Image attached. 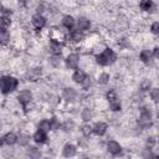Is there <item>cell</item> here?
Listing matches in <instances>:
<instances>
[{
    "instance_id": "cell-18",
    "label": "cell",
    "mask_w": 159,
    "mask_h": 159,
    "mask_svg": "<svg viewBox=\"0 0 159 159\" xmlns=\"http://www.w3.org/2000/svg\"><path fill=\"white\" fill-rule=\"evenodd\" d=\"M138 58H139V62H142L143 65H149L152 63L153 61V52L150 48L148 47H144L139 51V55H138Z\"/></svg>"
},
{
    "instance_id": "cell-31",
    "label": "cell",
    "mask_w": 159,
    "mask_h": 159,
    "mask_svg": "<svg viewBox=\"0 0 159 159\" xmlns=\"http://www.w3.org/2000/svg\"><path fill=\"white\" fill-rule=\"evenodd\" d=\"M152 87H153V86H152V81H150L149 78H143V80L139 82V86H138L139 91H142V92H149Z\"/></svg>"
},
{
    "instance_id": "cell-35",
    "label": "cell",
    "mask_w": 159,
    "mask_h": 159,
    "mask_svg": "<svg viewBox=\"0 0 159 159\" xmlns=\"http://www.w3.org/2000/svg\"><path fill=\"white\" fill-rule=\"evenodd\" d=\"M37 128L41 129V130H45V132L50 133V132H51V127H50V120H48V118H42V119H40L39 123H37Z\"/></svg>"
},
{
    "instance_id": "cell-33",
    "label": "cell",
    "mask_w": 159,
    "mask_h": 159,
    "mask_svg": "<svg viewBox=\"0 0 159 159\" xmlns=\"http://www.w3.org/2000/svg\"><path fill=\"white\" fill-rule=\"evenodd\" d=\"M157 138L155 135H148L145 137L144 139V148H148V149H154V147L157 145Z\"/></svg>"
},
{
    "instance_id": "cell-3",
    "label": "cell",
    "mask_w": 159,
    "mask_h": 159,
    "mask_svg": "<svg viewBox=\"0 0 159 159\" xmlns=\"http://www.w3.org/2000/svg\"><path fill=\"white\" fill-rule=\"evenodd\" d=\"M1 83V93L2 96H10L11 93L16 92L20 86V80L14 75H2L0 78Z\"/></svg>"
},
{
    "instance_id": "cell-29",
    "label": "cell",
    "mask_w": 159,
    "mask_h": 159,
    "mask_svg": "<svg viewBox=\"0 0 159 159\" xmlns=\"http://www.w3.org/2000/svg\"><path fill=\"white\" fill-rule=\"evenodd\" d=\"M32 140V135L30 137V134L27 133H20L19 134V140H17V144L19 147H29L30 145V142Z\"/></svg>"
},
{
    "instance_id": "cell-7",
    "label": "cell",
    "mask_w": 159,
    "mask_h": 159,
    "mask_svg": "<svg viewBox=\"0 0 159 159\" xmlns=\"http://www.w3.org/2000/svg\"><path fill=\"white\" fill-rule=\"evenodd\" d=\"M47 22H48V19L43 15V14H34L31 16V26L35 31H42L46 26H47Z\"/></svg>"
},
{
    "instance_id": "cell-41",
    "label": "cell",
    "mask_w": 159,
    "mask_h": 159,
    "mask_svg": "<svg viewBox=\"0 0 159 159\" xmlns=\"http://www.w3.org/2000/svg\"><path fill=\"white\" fill-rule=\"evenodd\" d=\"M16 1H17L21 6H26V5L29 4V1H30V0H16Z\"/></svg>"
},
{
    "instance_id": "cell-25",
    "label": "cell",
    "mask_w": 159,
    "mask_h": 159,
    "mask_svg": "<svg viewBox=\"0 0 159 159\" xmlns=\"http://www.w3.org/2000/svg\"><path fill=\"white\" fill-rule=\"evenodd\" d=\"M25 155L29 158H32V159H37V158L42 157V152L40 150V148H37L35 145H29V147H26Z\"/></svg>"
},
{
    "instance_id": "cell-44",
    "label": "cell",
    "mask_w": 159,
    "mask_h": 159,
    "mask_svg": "<svg viewBox=\"0 0 159 159\" xmlns=\"http://www.w3.org/2000/svg\"><path fill=\"white\" fill-rule=\"evenodd\" d=\"M158 78H159V73H158Z\"/></svg>"
},
{
    "instance_id": "cell-34",
    "label": "cell",
    "mask_w": 159,
    "mask_h": 159,
    "mask_svg": "<svg viewBox=\"0 0 159 159\" xmlns=\"http://www.w3.org/2000/svg\"><path fill=\"white\" fill-rule=\"evenodd\" d=\"M149 98L154 104H159V87H152L149 91Z\"/></svg>"
},
{
    "instance_id": "cell-40",
    "label": "cell",
    "mask_w": 159,
    "mask_h": 159,
    "mask_svg": "<svg viewBox=\"0 0 159 159\" xmlns=\"http://www.w3.org/2000/svg\"><path fill=\"white\" fill-rule=\"evenodd\" d=\"M152 52H153V58L157 60V61H159V45L154 46L153 50H152Z\"/></svg>"
},
{
    "instance_id": "cell-39",
    "label": "cell",
    "mask_w": 159,
    "mask_h": 159,
    "mask_svg": "<svg viewBox=\"0 0 159 159\" xmlns=\"http://www.w3.org/2000/svg\"><path fill=\"white\" fill-rule=\"evenodd\" d=\"M80 86H81V88H82L83 91H89V88L92 87V77L88 75V76L86 77V80H84Z\"/></svg>"
},
{
    "instance_id": "cell-16",
    "label": "cell",
    "mask_w": 159,
    "mask_h": 159,
    "mask_svg": "<svg viewBox=\"0 0 159 159\" xmlns=\"http://www.w3.org/2000/svg\"><path fill=\"white\" fill-rule=\"evenodd\" d=\"M66 47V43L63 42H60L57 40H53V39H50L48 37V45H47V48L51 53H63V50Z\"/></svg>"
},
{
    "instance_id": "cell-24",
    "label": "cell",
    "mask_w": 159,
    "mask_h": 159,
    "mask_svg": "<svg viewBox=\"0 0 159 159\" xmlns=\"http://www.w3.org/2000/svg\"><path fill=\"white\" fill-rule=\"evenodd\" d=\"M107 107L112 113H118L122 111V101L119 99V97H116L107 102Z\"/></svg>"
},
{
    "instance_id": "cell-36",
    "label": "cell",
    "mask_w": 159,
    "mask_h": 159,
    "mask_svg": "<svg viewBox=\"0 0 159 159\" xmlns=\"http://www.w3.org/2000/svg\"><path fill=\"white\" fill-rule=\"evenodd\" d=\"M88 138H89V137L82 135L81 138L77 139V145L80 147V149H87V148H88V145H89V139H88Z\"/></svg>"
},
{
    "instance_id": "cell-30",
    "label": "cell",
    "mask_w": 159,
    "mask_h": 159,
    "mask_svg": "<svg viewBox=\"0 0 159 159\" xmlns=\"http://www.w3.org/2000/svg\"><path fill=\"white\" fill-rule=\"evenodd\" d=\"M0 24H1V29L10 30L11 26H12V17L11 16H7V15H1Z\"/></svg>"
},
{
    "instance_id": "cell-37",
    "label": "cell",
    "mask_w": 159,
    "mask_h": 159,
    "mask_svg": "<svg viewBox=\"0 0 159 159\" xmlns=\"http://www.w3.org/2000/svg\"><path fill=\"white\" fill-rule=\"evenodd\" d=\"M149 32H150L153 36L159 37V21H158V20L153 21V22L149 25Z\"/></svg>"
},
{
    "instance_id": "cell-42",
    "label": "cell",
    "mask_w": 159,
    "mask_h": 159,
    "mask_svg": "<svg viewBox=\"0 0 159 159\" xmlns=\"http://www.w3.org/2000/svg\"><path fill=\"white\" fill-rule=\"evenodd\" d=\"M157 147H158V148H159V137H158V138H157Z\"/></svg>"
},
{
    "instance_id": "cell-27",
    "label": "cell",
    "mask_w": 159,
    "mask_h": 159,
    "mask_svg": "<svg viewBox=\"0 0 159 159\" xmlns=\"http://www.w3.org/2000/svg\"><path fill=\"white\" fill-rule=\"evenodd\" d=\"M111 80H112L111 75H109L108 72H106V71L99 72V73L97 75V77H96V81H97V83H98L99 86H107V84L111 82Z\"/></svg>"
},
{
    "instance_id": "cell-19",
    "label": "cell",
    "mask_w": 159,
    "mask_h": 159,
    "mask_svg": "<svg viewBox=\"0 0 159 159\" xmlns=\"http://www.w3.org/2000/svg\"><path fill=\"white\" fill-rule=\"evenodd\" d=\"M91 27H92V21H91L88 17H86V16H80V17L77 19V26H76V29H78L80 31L87 32V31L91 30Z\"/></svg>"
},
{
    "instance_id": "cell-17",
    "label": "cell",
    "mask_w": 159,
    "mask_h": 159,
    "mask_svg": "<svg viewBox=\"0 0 159 159\" xmlns=\"http://www.w3.org/2000/svg\"><path fill=\"white\" fill-rule=\"evenodd\" d=\"M94 116H96L94 108H92V107H89V106L83 107V108L81 109V112H80V117H81L82 122H84V123H89V122L94 118Z\"/></svg>"
},
{
    "instance_id": "cell-9",
    "label": "cell",
    "mask_w": 159,
    "mask_h": 159,
    "mask_svg": "<svg viewBox=\"0 0 159 159\" xmlns=\"http://www.w3.org/2000/svg\"><path fill=\"white\" fill-rule=\"evenodd\" d=\"M84 41V32L80 31L78 29H75L72 31H68L67 34V43L77 46Z\"/></svg>"
},
{
    "instance_id": "cell-2",
    "label": "cell",
    "mask_w": 159,
    "mask_h": 159,
    "mask_svg": "<svg viewBox=\"0 0 159 159\" xmlns=\"http://www.w3.org/2000/svg\"><path fill=\"white\" fill-rule=\"evenodd\" d=\"M137 125L142 130H148L153 127V112L148 106H139L138 107V117H137Z\"/></svg>"
},
{
    "instance_id": "cell-1",
    "label": "cell",
    "mask_w": 159,
    "mask_h": 159,
    "mask_svg": "<svg viewBox=\"0 0 159 159\" xmlns=\"http://www.w3.org/2000/svg\"><path fill=\"white\" fill-rule=\"evenodd\" d=\"M93 60H94L96 65H98L101 67H109L118 61V53L113 47L106 46L102 51L94 53Z\"/></svg>"
},
{
    "instance_id": "cell-12",
    "label": "cell",
    "mask_w": 159,
    "mask_h": 159,
    "mask_svg": "<svg viewBox=\"0 0 159 159\" xmlns=\"http://www.w3.org/2000/svg\"><path fill=\"white\" fill-rule=\"evenodd\" d=\"M106 150L111 155H119L122 153V150H123V147L116 139H109V140L106 142Z\"/></svg>"
},
{
    "instance_id": "cell-21",
    "label": "cell",
    "mask_w": 159,
    "mask_h": 159,
    "mask_svg": "<svg viewBox=\"0 0 159 159\" xmlns=\"http://www.w3.org/2000/svg\"><path fill=\"white\" fill-rule=\"evenodd\" d=\"M77 152H78V147L73 143H66L62 147V155L65 158H72L77 155Z\"/></svg>"
},
{
    "instance_id": "cell-10",
    "label": "cell",
    "mask_w": 159,
    "mask_h": 159,
    "mask_svg": "<svg viewBox=\"0 0 159 159\" xmlns=\"http://www.w3.org/2000/svg\"><path fill=\"white\" fill-rule=\"evenodd\" d=\"M17 140H19V134H16L15 132L12 130H9L6 133L2 134L1 137V148L2 147H12L15 144H17Z\"/></svg>"
},
{
    "instance_id": "cell-22",
    "label": "cell",
    "mask_w": 159,
    "mask_h": 159,
    "mask_svg": "<svg viewBox=\"0 0 159 159\" xmlns=\"http://www.w3.org/2000/svg\"><path fill=\"white\" fill-rule=\"evenodd\" d=\"M48 63L55 68H60L65 63V57L62 53H51L48 57Z\"/></svg>"
},
{
    "instance_id": "cell-15",
    "label": "cell",
    "mask_w": 159,
    "mask_h": 159,
    "mask_svg": "<svg viewBox=\"0 0 159 159\" xmlns=\"http://www.w3.org/2000/svg\"><path fill=\"white\" fill-rule=\"evenodd\" d=\"M48 134H47V132H45V130H41V129H36L35 132H34V134H32V142L35 143V144H37V145H43V144H46L47 142H48Z\"/></svg>"
},
{
    "instance_id": "cell-13",
    "label": "cell",
    "mask_w": 159,
    "mask_h": 159,
    "mask_svg": "<svg viewBox=\"0 0 159 159\" xmlns=\"http://www.w3.org/2000/svg\"><path fill=\"white\" fill-rule=\"evenodd\" d=\"M61 26L66 30V31H72L76 29L77 26V19H75V16L67 14V15H63L61 17Z\"/></svg>"
},
{
    "instance_id": "cell-4",
    "label": "cell",
    "mask_w": 159,
    "mask_h": 159,
    "mask_svg": "<svg viewBox=\"0 0 159 159\" xmlns=\"http://www.w3.org/2000/svg\"><path fill=\"white\" fill-rule=\"evenodd\" d=\"M15 99H16L17 104L21 107V109H22L24 113H27L29 111H31V109H30V106H31L32 102H34V93H32L31 89L24 88V89L19 91V92L16 93Z\"/></svg>"
},
{
    "instance_id": "cell-20",
    "label": "cell",
    "mask_w": 159,
    "mask_h": 159,
    "mask_svg": "<svg viewBox=\"0 0 159 159\" xmlns=\"http://www.w3.org/2000/svg\"><path fill=\"white\" fill-rule=\"evenodd\" d=\"M87 76H88V73H87L83 68H80V67H78V68H76V70L72 72L71 80H72L76 84H78V86H80V84L86 80V77H87Z\"/></svg>"
},
{
    "instance_id": "cell-11",
    "label": "cell",
    "mask_w": 159,
    "mask_h": 159,
    "mask_svg": "<svg viewBox=\"0 0 159 159\" xmlns=\"http://www.w3.org/2000/svg\"><path fill=\"white\" fill-rule=\"evenodd\" d=\"M108 123L104 120H97L92 124V133L96 137H103L108 132Z\"/></svg>"
},
{
    "instance_id": "cell-32",
    "label": "cell",
    "mask_w": 159,
    "mask_h": 159,
    "mask_svg": "<svg viewBox=\"0 0 159 159\" xmlns=\"http://www.w3.org/2000/svg\"><path fill=\"white\" fill-rule=\"evenodd\" d=\"M80 132H81V134L84 135V137H91V135L93 134V133H92V124L83 122V124L80 125Z\"/></svg>"
},
{
    "instance_id": "cell-5",
    "label": "cell",
    "mask_w": 159,
    "mask_h": 159,
    "mask_svg": "<svg viewBox=\"0 0 159 159\" xmlns=\"http://www.w3.org/2000/svg\"><path fill=\"white\" fill-rule=\"evenodd\" d=\"M80 97V93L75 88V87H71V86H67L65 87L62 91H61V99L67 103V104H73L77 102Z\"/></svg>"
},
{
    "instance_id": "cell-28",
    "label": "cell",
    "mask_w": 159,
    "mask_h": 159,
    "mask_svg": "<svg viewBox=\"0 0 159 159\" xmlns=\"http://www.w3.org/2000/svg\"><path fill=\"white\" fill-rule=\"evenodd\" d=\"M50 127H51V132H57L61 129V125H62V122H61V118L56 114H52L50 118Z\"/></svg>"
},
{
    "instance_id": "cell-14",
    "label": "cell",
    "mask_w": 159,
    "mask_h": 159,
    "mask_svg": "<svg viewBox=\"0 0 159 159\" xmlns=\"http://www.w3.org/2000/svg\"><path fill=\"white\" fill-rule=\"evenodd\" d=\"M138 7L142 12L145 14H153L157 10V4L154 0H139Z\"/></svg>"
},
{
    "instance_id": "cell-38",
    "label": "cell",
    "mask_w": 159,
    "mask_h": 159,
    "mask_svg": "<svg viewBox=\"0 0 159 159\" xmlns=\"http://www.w3.org/2000/svg\"><path fill=\"white\" fill-rule=\"evenodd\" d=\"M116 97H118V92H117L114 88H108V89L106 91V93H104V99H106V102H108V101H111V99H113V98H116Z\"/></svg>"
},
{
    "instance_id": "cell-26",
    "label": "cell",
    "mask_w": 159,
    "mask_h": 159,
    "mask_svg": "<svg viewBox=\"0 0 159 159\" xmlns=\"http://www.w3.org/2000/svg\"><path fill=\"white\" fill-rule=\"evenodd\" d=\"M76 129V122L71 118H67L62 122V125H61V130L63 133H72L73 130Z\"/></svg>"
},
{
    "instance_id": "cell-23",
    "label": "cell",
    "mask_w": 159,
    "mask_h": 159,
    "mask_svg": "<svg viewBox=\"0 0 159 159\" xmlns=\"http://www.w3.org/2000/svg\"><path fill=\"white\" fill-rule=\"evenodd\" d=\"M11 40H12L11 30L1 29V32H0V42H1V46H2V48H5V47L10 46V43H11Z\"/></svg>"
},
{
    "instance_id": "cell-43",
    "label": "cell",
    "mask_w": 159,
    "mask_h": 159,
    "mask_svg": "<svg viewBox=\"0 0 159 159\" xmlns=\"http://www.w3.org/2000/svg\"><path fill=\"white\" fill-rule=\"evenodd\" d=\"M157 117H158V118H159V109H158V111H157Z\"/></svg>"
},
{
    "instance_id": "cell-6",
    "label": "cell",
    "mask_w": 159,
    "mask_h": 159,
    "mask_svg": "<svg viewBox=\"0 0 159 159\" xmlns=\"http://www.w3.org/2000/svg\"><path fill=\"white\" fill-rule=\"evenodd\" d=\"M81 55L77 52V51H71L68 52L66 56H65V66L66 68L68 70H76L80 67V63H81Z\"/></svg>"
},
{
    "instance_id": "cell-8",
    "label": "cell",
    "mask_w": 159,
    "mask_h": 159,
    "mask_svg": "<svg viewBox=\"0 0 159 159\" xmlns=\"http://www.w3.org/2000/svg\"><path fill=\"white\" fill-rule=\"evenodd\" d=\"M42 75H43V68L41 66H34V67H30L29 70H26L25 80L27 82H36V81L41 80Z\"/></svg>"
}]
</instances>
